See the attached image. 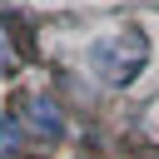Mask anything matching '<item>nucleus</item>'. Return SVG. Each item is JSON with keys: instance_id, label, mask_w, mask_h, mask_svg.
Listing matches in <instances>:
<instances>
[{"instance_id": "obj_2", "label": "nucleus", "mask_w": 159, "mask_h": 159, "mask_svg": "<svg viewBox=\"0 0 159 159\" xmlns=\"http://www.w3.org/2000/svg\"><path fill=\"white\" fill-rule=\"evenodd\" d=\"M30 119H35V134H40V139H60V134H65V119H60V109H55L50 99H35V104H30Z\"/></svg>"}, {"instance_id": "obj_1", "label": "nucleus", "mask_w": 159, "mask_h": 159, "mask_svg": "<svg viewBox=\"0 0 159 159\" xmlns=\"http://www.w3.org/2000/svg\"><path fill=\"white\" fill-rule=\"evenodd\" d=\"M149 65V40H144V30H124L119 40H94L89 45V70L104 80V84H114V89H124V84H134V75Z\"/></svg>"}, {"instance_id": "obj_4", "label": "nucleus", "mask_w": 159, "mask_h": 159, "mask_svg": "<svg viewBox=\"0 0 159 159\" xmlns=\"http://www.w3.org/2000/svg\"><path fill=\"white\" fill-rule=\"evenodd\" d=\"M5 55H10V45H5V35H0V60H5Z\"/></svg>"}, {"instance_id": "obj_3", "label": "nucleus", "mask_w": 159, "mask_h": 159, "mask_svg": "<svg viewBox=\"0 0 159 159\" xmlns=\"http://www.w3.org/2000/svg\"><path fill=\"white\" fill-rule=\"evenodd\" d=\"M20 144V124H10V119H0V154H10Z\"/></svg>"}]
</instances>
